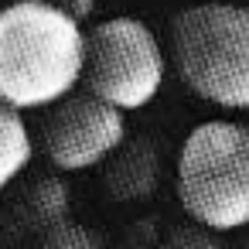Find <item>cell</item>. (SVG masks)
Wrapping results in <instances>:
<instances>
[{
	"mask_svg": "<svg viewBox=\"0 0 249 249\" xmlns=\"http://www.w3.org/2000/svg\"><path fill=\"white\" fill-rule=\"evenodd\" d=\"M86 28L52 0L0 7V103L48 109L82 86Z\"/></svg>",
	"mask_w": 249,
	"mask_h": 249,
	"instance_id": "6da1fadb",
	"label": "cell"
},
{
	"mask_svg": "<svg viewBox=\"0 0 249 249\" xmlns=\"http://www.w3.org/2000/svg\"><path fill=\"white\" fill-rule=\"evenodd\" d=\"M171 62L198 99L249 109V7L232 0L184 7L171 24Z\"/></svg>",
	"mask_w": 249,
	"mask_h": 249,
	"instance_id": "7a4b0ae2",
	"label": "cell"
},
{
	"mask_svg": "<svg viewBox=\"0 0 249 249\" xmlns=\"http://www.w3.org/2000/svg\"><path fill=\"white\" fill-rule=\"evenodd\" d=\"M178 201L208 232L249 229V123H198L174 164Z\"/></svg>",
	"mask_w": 249,
	"mask_h": 249,
	"instance_id": "3957f363",
	"label": "cell"
},
{
	"mask_svg": "<svg viewBox=\"0 0 249 249\" xmlns=\"http://www.w3.org/2000/svg\"><path fill=\"white\" fill-rule=\"evenodd\" d=\"M160 38L140 18H109L86 31L82 89L116 106L120 113L143 109L157 99L167 79Z\"/></svg>",
	"mask_w": 249,
	"mask_h": 249,
	"instance_id": "277c9868",
	"label": "cell"
},
{
	"mask_svg": "<svg viewBox=\"0 0 249 249\" xmlns=\"http://www.w3.org/2000/svg\"><path fill=\"white\" fill-rule=\"evenodd\" d=\"M126 140V113L92 92H72L48 106L41 123V150L55 171L75 174L103 167Z\"/></svg>",
	"mask_w": 249,
	"mask_h": 249,
	"instance_id": "5b68a950",
	"label": "cell"
},
{
	"mask_svg": "<svg viewBox=\"0 0 249 249\" xmlns=\"http://www.w3.org/2000/svg\"><path fill=\"white\" fill-rule=\"evenodd\" d=\"M160 184V147L150 137H126L103 164V188L113 201H143Z\"/></svg>",
	"mask_w": 249,
	"mask_h": 249,
	"instance_id": "8992f818",
	"label": "cell"
},
{
	"mask_svg": "<svg viewBox=\"0 0 249 249\" xmlns=\"http://www.w3.org/2000/svg\"><path fill=\"white\" fill-rule=\"evenodd\" d=\"M35 137L24 123V113L0 103V195H4L31 164Z\"/></svg>",
	"mask_w": 249,
	"mask_h": 249,
	"instance_id": "52a82bcc",
	"label": "cell"
},
{
	"mask_svg": "<svg viewBox=\"0 0 249 249\" xmlns=\"http://www.w3.org/2000/svg\"><path fill=\"white\" fill-rule=\"evenodd\" d=\"M21 215H24L28 229H35V232H48L62 222H69V188L58 178L35 181L21 198Z\"/></svg>",
	"mask_w": 249,
	"mask_h": 249,
	"instance_id": "ba28073f",
	"label": "cell"
},
{
	"mask_svg": "<svg viewBox=\"0 0 249 249\" xmlns=\"http://www.w3.org/2000/svg\"><path fill=\"white\" fill-rule=\"evenodd\" d=\"M38 249H106V242L92 229H86V225H79V222L69 218V222L41 232Z\"/></svg>",
	"mask_w": 249,
	"mask_h": 249,
	"instance_id": "9c48e42d",
	"label": "cell"
},
{
	"mask_svg": "<svg viewBox=\"0 0 249 249\" xmlns=\"http://www.w3.org/2000/svg\"><path fill=\"white\" fill-rule=\"evenodd\" d=\"M55 7H62L69 18H75V21H89L92 18V11H96V0H52Z\"/></svg>",
	"mask_w": 249,
	"mask_h": 249,
	"instance_id": "30bf717a",
	"label": "cell"
},
{
	"mask_svg": "<svg viewBox=\"0 0 249 249\" xmlns=\"http://www.w3.org/2000/svg\"><path fill=\"white\" fill-rule=\"evenodd\" d=\"M239 249H249V232H246V239H242V246Z\"/></svg>",
	"mask_w": 249,
	"mask_h": 249,
	"instance_id": "8fae6325",
	"label": "cell"
}]
</instances>
